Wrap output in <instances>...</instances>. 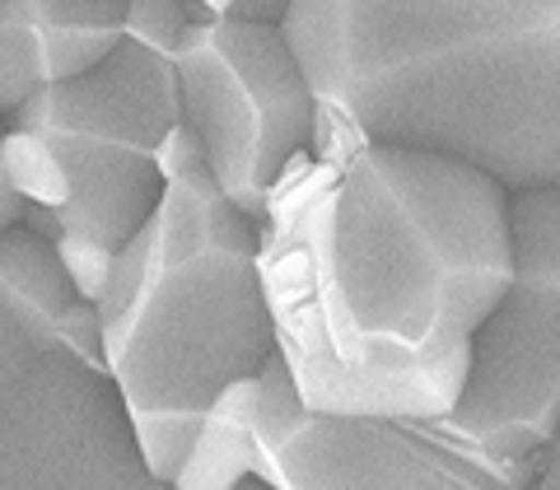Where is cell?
<instances>
[{"label":"cell","mask_w":560,"mask_h":490,"mask_svg":"<svg viewBox=\"0 0 560 490\" xmlns=\"http://www.w3.org/2000/svg\"><path fill=\"white\" fill-rule=\"evenodd\" d=\"M257 261L276 355L308 411L448 420L510 290V197L388 145L304 160L257 224Z\"/></svg>","instance_id":"1"},{"label":"cell","mask_w":560,"mask_h":490,"mask_svg":"<svg viewBox=\"0 0 560 490\" xmlns=\"http://www.w3.org/2000/svg\"><path fill=\"white\" fill-rule=\"evenodd\" d=\"M318 117L308 160L388 145L560 191V0H290Z\"/></svg>","instance_id":"2"},{"label":"cell","mask_w":560,"mask_h":490,"mask_svg":"<svg viewBox=\"0 0 560 490\" xmlns=\"http://www.w3.org/2000/svg\"><path fill=\"white\" fill-rule=\"evenodd\" d=\"M164 201L98 294L103 370L145 467L173 486L206 411L267 370L276 327L261 290L257 220L224 197L206 154L178 131L160 154Z\"/></svg>","instance_id":"3"},{"label":"cell","mask_w":560,"mask_h":490,"mask_svg":"<svg viewBox=\"0 0 560 490\" xmlns=\"http://www.w3.org/2000/svg\"><path fill=\"white\" fill-rule=\"evenodd\" d=\"M178 131L173 61L131 38L90 75L51 84L0 121V168L20 224L57 253L84 304H98L121 253L160 210V154Z\"/></svg>","instance_id":"4"},{"label":"cell","mask_w":560,"mask_h":490,"mask_svg":"<svg viewBox=\"0 0 560 490\" xmlns=\"http://www.w3.org/2000/svg\"><path fill=\"white\" fill-rule=\"evenodd\" d=\"M191 28L173 51L183 131L206 154L210 178L248 220H267L271 197L313 145L308 75L285 38V24L215 20L187 5Z\"/></svg>","instance_id":"5"},{"label":"cell","mask_w":560,"mask_h":490,"mask_svg":"<svg viewBox=\"0 0 560 490\" xmlns=\"http://www.w3.org/2000/svg\"><path fill=\"white\" fill-rule=\"evenodd\" d=\"M514 271L490 308L444 430L477 458L528 471L560 420V191L510 197Z\"/></svg>","instance_id":"6"},{"label":"cell","mask_w":560,"mask_h":490,"mask_svg":"<svg viewBox=\"0 0 560 490\" xmlns=\"http://www.w3.org/2000/svg\"><path fill=\"white\" fill-rule=\"evenodd\" d=\"M257 481L271 490H528V471L477 458L444 420L323 416L294 393L280 355L257 374Z\"/></svg>","instance_id":"7"},{"label":"cell","mask_w":560,"mask_h":490,"mask_svg":"<svg viewBox=\"0 0 560 490\" xmlns=\"http://www.w3.org/2000/svg\"><path fill=\"white\" fill-rule=\"evenodd\" d=\"M0 490H173L145 467L98 350H57L0 411Z\"/></svg>","instance_id":"8"},{"label":"cell","mask_w":560,"mask_h":490,"mask_svg":"<svg viewBox=\"0 0 560 490\" xmlns=\"http://www.w3.org/2000/svg\"><path fill=\"white\" fill-rule=\"evenodd\" d=\"M57 350H98V313L84 304L47 243L14 224L0 234V411Z\"/></svg>","instance_id":"9"},{"label":"cell","mask_w":560,"mask_h":490,"mask_svg":"<svg viewBox=\"0 0 560 490\" xmlns=\"http://www.w3.org/2000/svg\"><path fill=\"white\" fill-rule=\"evenodd\" d=\"M127 38V0H0V121L90 75Z\"/></svg>","instance_id":"10"},{"label":"cell","mask_w":560,"mask_h":490,"mask_svg":"<svg viewBox=\"0 0 560 490\" xmlns=\"http://www.w3.org/2000/svg\"><path fill=\"white\" fill-rule=\"evenodd\" d=\"M253 407H257V374L238 378L234 388L215 397L206 411L197 440L173 477V490H238L257 477V434H253Z\"/></svg>","instance_id":"11"},{"label":"cell","mask_w":560,"mask_h":490,"mask_svg":"<svg viewBox=\"0 0 560 490\" xmlns=\"http://www.w3.org/2000/svg\"><path fill=\"white\" fill-rule=\"evenodd\" d=\"M187 28H191L187 0H127V38L160 51V57L178 51Z\"/></svg>","instance_id":"12"},{"label":"cell","mask_w":560,"mask_h":490,"mask_svg":"<svg viewBox=\"0 0 560 490\" xmlns=\"http://www.w3.org/2000/svg\"><path fill=\"white\" fill-rule=\"evenodd\" d=\"M528 490H560V420H556V434H551L547 453L537 458V477H533Z\"/></svg>","instance_id":"13"},{"label":"cell","mask_w":560,"mask_h":490,"mask_svg":"<svg viewBox=\"0 0 560 490\" xmlns=\"http://www.w3.org/2000/svg\"><path fill=\"white\" fill-rule=\"evenodd\" d=\"M14 224H20V201H14V191L5 183V168H0V234L14 230Z\"/></svg>","instance_id":"14"},{"label":"cell","mask_w":560,"mask_h":490,"mask_svg":"<svg viewBox=\"0 0 560 490\" xmlns=\"http://www.w3.org/2000/svg\"><path fill=\"white\" fill-rule=\"evenodd\" d=\"M238 490H271V486H267V481H257V477H253V481H243Z\"/></svg>","instance_id":"15"}]
</instances>
